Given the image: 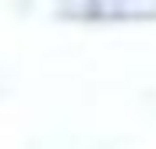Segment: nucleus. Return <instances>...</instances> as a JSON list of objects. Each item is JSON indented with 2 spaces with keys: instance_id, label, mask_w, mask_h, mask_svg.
<instances>
[{
  "instance_id": "obj_1",
  "label": "nucleus",
  "mask_w": 156,
  "mask_h": 149,
  "mask_svg": "<svg viewBox=\"0 0 156 149\" xmlns=\"http://www.w3.org/2000/svg\"><path fill=\"white\" fill-rule=\"evenodd\" d=\"M68 18H78V21H153L156 11L128 4V0H82L68 11Z\"/></svg>"
}]
</instances>
